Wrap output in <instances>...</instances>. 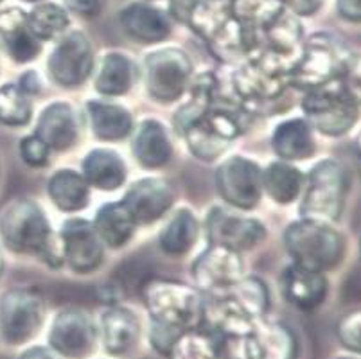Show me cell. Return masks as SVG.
I'll return each mask as SVG.
<instances>
[{"mask_svg": "<svg viewBox=\"0 0 361 359\" xmlns=\"http://www.w3.org/2000/svg\"><path fill=\"white\" fill-rule=\"evenodd\" d=\"M205 232L211 246L238 253L255 248L266 237V229L259 219L221 207H214L207 214Z\"/></svg>", "mask_w": 361, "mask_h": 359, "instance_id": "9c48e42d", "label": "cell"}, {"mask_svg": "<svg viewBox=\"0 0 361 359\" xmlns=\"http://www.w3.org/2000/svg\"><path fill=\"white\" fill-rule=\"evenodd\" d=\"M216 183L228 205L239 210H250L261 200L262 169L250 158L234 154L218 167Z\"/></svg>", "mask_w": 361, "mask_h": 359, "instance_id": "30bf717a", "label": "cell"}, {"mask_svg": "<svg viewBox=\"0 0 361 359\" xmlns=\"http://www.w3.org/2000/svg\"><path fill=\"white\" fill-rule=\"evenodd\" d=\"M124 32L140 44H160L171 35V20L166 11L147 4L130 2L119 13Z\"/></svg>", "mask_w": 361, "mask_h": 359, "instance_id": "ac0fdd59", "label": "cell"}, {"mask_svg": "<svg viewBox=\"0 0 361 359\" xmlns=\"http://www.w3.org/2000/svg\"><path fill=\"white\" fill-rule=\"evenodd\" d=\"M68 13L56 2H38L31 11H27V24L32 35L40 42H49L65 32L68 28Z\"/></svg>", "mask_w": 361, "mask_h": 359, "instance_id": "836d02e7", "label": "cell"}, {"mask_svg": "<svg viewBox=\"0 0 361 359\" xmlns=\"http://www.w3.org/2000/svg\"><path fill=\"white\" fill-rule=\"evenodd\" d=\"M191 61L176 47L159 49L146 56L144 79L146 88L159 103H173L182 97L191 78Z\"/></svg>", "mask_w": 361, "mask_h": 359, "instance_id": "ba28073f", "label": "cell"}, {"mask_svg": "<svg viewBox=\"0 0 361 359\" xmlns=\"http://www.w3.org/2000/svg\"><path fill=\"white\" fill-rule=\"evenodd\" d=\"M61 245L65 262L78 273H90L99 268L104 257V245L94 223L83 217H71L61 225Z\"/></svg>", "mask_w": 361, "mask_h": 359, "instance_id": "4fadbf2b", "label": "cell"}, {"mask_svg": "<svg viewBox=\"0 0 361 359\" xmlns=\"http://www.w3.org/2000/svg\"><path fill=\"white\" fill-rule=\"evenodd\" d=\"M340 359H360V358H340Z\"/></svg>", "mask_w": 361, "mask_h": 359, "instance_id": "681fc988", "label": "cell"}, {"mask_svg": "<svg viewBox=\"0 0 361 359\" xmlns=\"http://www.w3.org/2000/svg\"><path fill=\"white\" fill-rule=\"evenodd\" d=\"M133 157L146 169H159L166 166L173 154V146L167 137V130L157 118H146L137 128L131 142Z\"/></svg>", "mask_w": 361, "mask_h": 359, "instance_id": "7402d4cb", "label": "cell"}, {"mask_svg": "<svg viewBox=\"0 0 361 359\" xmlns=\"http://www.w3.org/2000/svg\"><path fill=\"white\" fill-rule=\"evenodd\" d=\"M340 18L350 24H361V0H334Z\"/></svg>", "mask_w": 361, "mask_h": 359, "instance_id": "b9f144b4", "label": "cell"}, {"mask_svg": "<svg viewBox=\"0 0 361 359\" xmlns=\"http://www.w3.org/2000/svg\"><path fill=\"white\" fill-rule=\"evenodd\" d=\"M2 268H4V259H2V253H0V273H2Z\"/></svg>", "mask_w": 361, "mask_h": 359, "instance_id": "c3c4849f", "label": "cell"}, {"mask_svg": "<svg viewBox=\"0 0 361 359\" xmlns=\"http://www.w3.org/2000/svg\"><path fill=\"white\" fill-rule=\"evenodd\" d=\"M32 117L31 95L22 90L18 83L0 87V124L25 126Z\"/></svg>", "mask_w": 361, "mask_h": 359, "instance_id": "e575fe53", "label": "cell"}, {"mask_svg": "<svg viewBox=\"0 0 361 359\" xmlns=\"http://www.w3.org/2000/svg\"><path fill=\"white\" fill-rule=\"evenodd\" d=\"M235 90L248 99H271L290 85V72L250 59L234 75Z\"/></svg>", "mask_w": 361, "mask_h": 359, "instance_id": "ffe728a7", "label": "cell"}, {"mask_svg": "<svg viewBox=\"0 0 361 359\" xmlns=\"http://www.w3.org/2000/svg\"><path fill=\"white\" fill-rule=\"evenodd\" d=\"M87 114L92 133L103 142H117L133 131V118L124 107L108 101H88Z\"/></svg>", "mask_w": 361, "mask_h": 359, "instance_id": "484cf974", "label": "cell"}, {"mask_svg": "<svg viewBox=\"0 0 361 359\" xmlns=\"http://www.w3.org/2000/svg\"><path fill=\"white\" fill-rule=\"evenodd\" d=\"M0 2H2V0H0Z\"/></svg>", "mask_w": 361, "mask_h": 359, "instance_id": "816d5d0a", "label": "cell"}, {"mask_svg": "<svg viewBox=\"0 0 361 359\" xmlns=\"http://www.w3.org/2000/svg\"><path fill=\"white\" fill-rule=\"evenodd\" d=\"M83 178L99 190H116L126 182V164L114 150L97 147L83 158Z\"/></svg>", "mask_w": 361, "mask_h": 359, "instance_id": "d4e9b609", "label": "cell"}, {"mask_svg": "<svg viewBox=\"0 0 361 359\" xmlns=\"http://www.w3.org/2000/svg\"><path fill=\"white\" fill-rule=\"evenodd\" d=\"M271 146L281 160H286V162H298V160L311 158L317 150L313 126L307 123L306 117L288 118L275 128Z\"/></svg>", "mask_w": 361, "mask_h": 359, "instance_id": "603a6c76", "label": "cell"}, {"mask_svg": "<svg viewBox=\"0 0 361 359\" xmlns=\"http://www.w3.org/2000/svg\"><path fill=\"white\" fill-rule=\"evenodd\" d=\"M354 150H356V154L361 158V130L357 131L356 138H354Z\"/></svg>", "mask_w": 361, "mask_h": 359, "instance_id": "bcb514c9", "label": "cell"}, {"mask_svg": "<svg viewBox=\"0 0 361 359\" xmlns=\"http://www.w3.org/2000/svg\"><path fill=\"white\" fill-rule=\"evenodd\" d=\"M175 359H216V351L212 340L205 334H182L171 348Z\"/></svg>", "mask_w": 361, "mask_h": 359, "instance_id": "8d00e7d4", "label": "cell"}, {"mask_svg": "<svg viewBox=\"0 0 361 359\" xmlns=\"http://www.w3.org/2000/svg\"><path fill=\"white\" fill-rule=\"evenodd\" d=\"M144 300L151 320L178 332L195 327L203 315L198 293L180 282L151 281L144 288Z\"/></svg>", "mask_w": 361, "mask_h": 359, "instance_id": "8992f818", "label": "cell"}, {"mask_svg": "<svg viewBox=\"0 0 361 359\" xmlns=\"http://www.w3.org/2000/svg\"><path fill=\"white\" fill-rule=\"evenodd\" d=\"M281 2L288 11L295 13L297 16H313L326 4V0H281Z\"/></svg>", "mask_w": 361, "mask_h": 359, "instance_id": "60d3db41", "label": "cell"}, {"mask_svg": "<svg viewBox=\"0 0 361 359\" xmlns=\"http://www.w3.org/2000/svg\"><path fill=\"white\" fill-rule=\"evenodd\" d=\"M349 178L334 158H324L311 167L304 183L300 217L322 223H336L345 209Z\"/></svg>", "mask_w": 361, "mask_h": 359, "instance_id": "3957f363", "label": "cell"}, {"mask_svg": "<svg viewBox=\"0 0 361 359\" xmlns=\"http://www.w3.org/2000/svg\"><path fill=\"white\" fill-rule=\"evenodd\" d=\"M284 245L293 264L326 273L338 268L347 252L345 237L334 223L298 219L284 232Z\"/></svg>", "mask_w": 361, "mask_h": 359, "instance_id": "7a4b0ae2", "label": "cell"}, {"mask_svg": "<svg viewBox=\"0 0 361 359\" xmlns=\"http://www.w3.org/2000/svg\"><path fill=\"white\" fill-rule=\"evenodd\" d=\"M16 359H58L51 348L45 347H29L16 355Z\"/></svg>", "mask_w": 361, "mask_h": 359, "instance_id": "f6af8a7d", "label": "cell"}, {"mask_svg": "<svg viewBox=\"0 0 361 359\" xmlns=\"http://www.w3.org/2000/svg\"><path fill=\"white\" fill-rule=\"evenodd\" d=\"M254 318L261 316L268 305V291L259 279H241L238 284L226 289Z\"/></svg>", "mask_w": 361, "mask_h": 359, "instance_id": "d590c367", "label": "cell"}, {"mask_svg": "<svg viewBox=\"0 0 361 359\" xmlns=\"http://www.w3.org/2000/svg\"><path fill=\"white\" fill-rule=\"evenodd\" d=\"M123 203L137 225H149L171 209L173 193L169 185L159 178H142L126 190Z\"/></svg>", "mask_w": 361, "mask_h": 359, "instance_id": "9a60e30c", "label": "cell"}, {"mask_svg": "<svg viewBox=\"0 0 361 359\" xmlns=\"http://www.w3.org/2000/svg\"><path fill=\"white\" fill-rule=\"evenodd\" d=\"M302 110L314 131L338 138L356 126L361 107L334 79L333 83L307 90L302 99Z\"/></svg>", "mask_w": 361, "mask_h": 359, "instance_id": "5b68a950", "label": "cell"}, {"mask_svg": "<svg viewBox=\"0 0 361 359\" xmlns=\"http://www.w3.org/2000/svg\"><path fill=\"white\" fill-rule=\"evenodd\" d=\"M231 8L235 20L245 29L246 42L286 9L281 0H231Z\"/></svg>", "mask_w": 361, "mask_h": 359, "instance_id": "1f68e13d", "label": "cell"}, {"mask_svg": "<svg viewBox=\"0 0 361 359\" xmlns=\"http://www.w3.org/2000/svg\"><path fill=\"white\" fill-rule=\"evenodd\" d=\"M360 250H361V245H360Z\"/></svg>", "mask_w": 361, "mask_h": 359, "instance_id": "f907efd6", "label": "cell"}, {"mask_svg": "<svg viewBox=\"0 0 361 359\" xmlns=\"http://www.w3.org/2000/svg\"><path fill=\"white\" fill-rule=\"evenodd\" d=\"M0 44L15 63H29L42 51V42L27 24V13L18 8L0 9Z\"/></svg>", "mask_w": 361, "mask_h": 359, "instance_id": "e0dca14e", "label": "cell"}, {"mask_svg": "<svg viewBox=\"0 0 361 359\" xmlns=\"http://www.w3.org/2000/svg\"><path fill=\"white\" fill-rule=\"evenodd\" d=\"M246 359H293L297 343L290 329L279 324L259 325L245 336Z\"/></svg>", "mask_w": 361, "mask_h": 359, "instance_id": "44dd1931", "label": "cell"}, {"mask_svg": "<svg viewBox=\"0 0 361 359\" xmlns=\"http://www.w3.org/2000/svg\"><path fill=\"white\" fill-rule=\"evenodd\" d=\"M139 318L126 308H110L101 318V340L110 355H124L139 341Z\"/></svg>", "mask_w": 361, "mask_h": 359, "instance_id": "cb8c5ba5", "label": "cell"}, {"mask_svg": "<svg viewBox=\"0 0 361 359\" xmlns=\"http://www.w3.org/2000/svg\"><path fill=\"white\" fill-rule=\"evenodd\" d=\"M0 241L18 255H38L49 266L65 262L61 237L51 229L44 209L29 197L13 200L0 212Z\"/></svg>", "mask_w": 361, "mask_h": 359, "instance_id": "6da1fadb", "label": "cell"}, {"mask_svg": "<svg viewBox=\"0 0 361 359\" xmlns=\"http://www.w3.org/2000/svg\"><path fill=\"white\" fill-rule=\"evenodd\" d=\"M18 85H20L22 90L27 92L31 97L40 92V78H38V74H36L35 71H27L25 74H22Z\"/></svg>", "mask_w": 361, "mask_h": 359, "instance_id": "ee69618b", "label": "cell"}, {"mask_svg": "<svg viewBox=\"0 0 361 359\" xmlns=\"http://www.w3.org/2000/svg\"><path fill=\"white\" fill-rule=\"evenodd\" d=\"M216 79L212 74H202L195 81L191 88V95L187 99V103L176 111L175 115V126L178 133L183 135L187 128L198 123L200 118L205 115L212 103V95H214Z\"/></svg>", "mask_w": 361, "mask_h": 359, "instance_id": "d6a6232c", "label": "cell"}, {"mask_svg": "<svg viewBox=\"0 0 361 359\" xmlns=\"http://www.w3.org/2000/svg\"><path fill=\"white\" fill-rule=\"evenodd\" d=\"M135 81V65L128 56L110 52L101 61L96 78V90L104 97H119L128 94Z\"/></svg>", "mask_w": 361, "mask_h": 359, "instance_id": "4dcf8cb0", "label": "cell"}, {"mask_svg": "<svg viewBox=\"0 0 361 359\" xmlns=\"http://www.w3.org/2000/svg\"><path fill=\"white\" fill-rule=\"evenodd\" d=\"M47 341L56 354L67 359H85L96 351V324L81 309H63L54 316Z\"/></svg>", "mask_w": 361, "mask_h": 359, "instance_id": "8fae6325", "label": "cell"}, {"mask_svg": "<svg viewBox=\"0 0 361 359\" xmlns=\"http://www.w3.org/2000/svg\"><path fill=\"white\" fill-rule=\"evenodd\" d=\"M336 336L347 351L361 355V309L341 316L336 325Z\"/></svg>", "mask_w": 361, "mask_h": 359, "instance_id": "f35d334b", "label": "cell"}, {"mask_svg": "<svg viewBox=\"0 0 361 359\" xmlns=\"http://www.w3.org/2000/svg\"><path fill=\"white\" fill-rule=\"evenodd\" d=\"M68 9H72L78 15L92 16L96 15L101 8V0H65Z\"/></svg>", "mask_w": 361, "mask_h": 359, "instance_id": "7bdbcfd3", "label": "cell"}, {"mask_svg": "<svg viewBox=\"0 0 361 359\" xmlns=\"http://www.w3.org/2000/svg\"><path fill=\"white\" fill-rule=\"evenodd\" d=\"M47 193L51 202L61 212H78L88 205L90 185L78 171L60 169L56 171L47 183Z\"/></svg>", "mask_w": 361, "mask_h": 359, "instance_id": "4316f807", "label": "cell"}, {"mask_svg": "<svg viewBox=\"0 0 361 359\" xmlns=\"http://www.w3.org/2000/svg\"><path fill=\"white\" fill-rule=\"evenodd\" d=\"M198 233L200 225L195 212L187 207H182L169 217V221L160 230V248L171 257L185 255L196 245Z\"/></svg>", "mask_w": 361, "mask_h": 359, "instance_id": "f546056e", "label": "cell"}, {"mask_svg": "<svg viewBox=\"0 0 361 359\" xmlns=\"http://www.w3.org/2000/svg\"><path fill=\"white\" fill-rule=\"evenodd\" d=\"M35 135H38L51 151L71 150L80 137V123L74 108L61 101L47 104L38 115Z\"/></svg>", "mask_w": 361, "mask_h": 359, "instance_id": "d6986e66", "label": "cell"}, {"mask_svg": "<svg viewBox=\"0 0 361 359\" xmlns=\"http://www.w3.org/2000/svg\"><path fill=\"white\" fill-rule=\"evenodd\" d=\"M192 276L202 289L226 291L243 279L241 257L232 250L211 246L192 264Z\"/></svg>", "mask_w": 361, "mask_h": 359, "instance_id": "5bb4252c", "label": "cell"}, {"mask_svg": "<svg viewBox=\"0 0 361 359\" xmlns=\"http://www.w3.org/2000/svg\"><path fill=\"white\" fill-rule=\"evenodd\" d=\"M18 150H20L22 160L31 167H44L51 157V147L35 133L22 138Z\"/></svg>", "mask_w": 361, "mask_h": 359, "instance_id": "ab89813d", "label": "cell"}, {"mask_svg": "<svg viewBox=\"0 0 361 359\" xmlns=\"http://www.w3.org/2000/svg\"><path fill=\"white\" fill-rule=\"evenodd\" d=\"M336 81L361 107V52H349Z\"/></svg>", "mask_w": 361, "mask_h": 359, "instance_id": "74e56055", "label": "cell"}, {"mask_svg": "<svg viewBox=\"0 0 361 359\" xmlns=\"http://www.w3.org/2000/svg\"><path fill=\"white\" fill-rule=\"evenodd\" d=\"M349 52L331 32H313L302 42L300 56L290 72V85L307 92L333 83Z\"/></svg>", "mask_w": 361, "mask_h": 359, "instance_id": "277c9868", "label": "cell"}, {"mask_svg": "<svg viewBox=\"0 0 361 359\" xmlns=\"http://www.w3.org/2000/svg\"><path fill=\"white\" fill-rule=\"evenodd\" d=\"M94 71V51L81 31H72L58 42L47 59V72L60 87H78Z\"/></svg>", "mask_w": 361, "mask_h": 359, "instance_id": "7c38bea8", "label": "cell"}, {"mask_svg": "<svg viewBox=\"0 0 361 359\" xmlns=\"http://www.w3.org/2000/svg\"><path fill=\"white\" fill-rule=\"evenodd\" d=\"M306 178L298 167L286 160H277L262 169V193L281 205L293 203L302 196Z\"/></svg>", "mask_w": 361, "mask_h": 359, "instance_id": "83f0119b", "label": "cell"}, {"mask_svg": "<svg viewBox=\"0 0 361 359\" xmlns=\"http://www.w3.org/2000/svg\"><path fill=\"white\" fill-rule=\"evenodd\" d=\"M45 318L44 298L38 291L15 288L0 295V343L24 347L40 332Z\"/></svg>", "mask_w": 361, "mask_h": 359, "instance_id": "52a82bcc", "label": "cell"}, {"mask_svg": "<svg viewBox=\"0 0 361 359\" xmlns=\"http://www.w3.org/2000/svg\"><path fill=\"white\" fill-rule=\"evenodd\" d=\"M25 4H38V2H44V0H22Z\"/></svg>", "mask_w": 361, "mask_h": 359, "instance_id": "7dc6e473", "label": "cell"}, {"mask_svg": "<svg viewBox=\"0 0 361 359\" xmlns=\"http://www.w3.org/2000/svg\"><path fill=\"white\" fill-rule=\"evenodd\" d=\"M94 229L104 246L121 248L131 239L137 229V223L123 202H111L104 203L97 210Z\"/></svg>", "mask_w": 361, "mask_h": 359, "instance_id": "f1b7e54d", "label": "cell"}, {"mask_svg": "<svg viewBox=\"0 0 361 359\" xmlns=\"http://www.w3.org/2000/svg\"><path fill=\"white\" fill-rule=\"evenodd\" d=\"M284 298L300 311H313L320 308L329 293L326 273L313 272L302 266L291 264L284 269L281 279Z\"/></svg>", "mask_w": 361, "mask_h": 359, "instance_id": "2e32d148", "label": "cell"}]
</instances>
